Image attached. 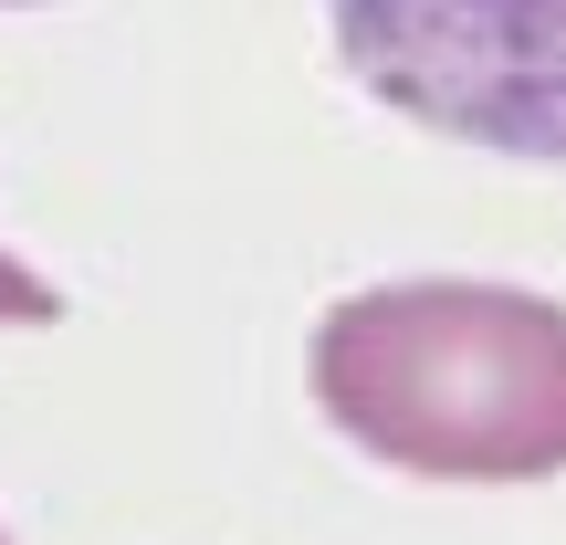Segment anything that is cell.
Returning <instances> with one entry per match:
<instances>
[{
    "mask_svg": "<svg viewBox=\"0 0 566 545\" xmlns=\"http://www.w3.org/2000/svg\"><path fill=\"white\" fill-rule=\"evenodd\" d=\"M315 409L420 483L566 472V304L514 283H378L315 325Z\"/></svg>",
    "mask_w": 566,
    "mask_h": 545,
    "instance_id": "obj_1",
    "label": "cell"
},
{
    "mask_svg": "<svg viewBox=\"0 0 566 545\" xmlns=\"http://www.w3.org/2000/svg\"><path fill=\"white\" fill-rule=\"evenodd\" d=\"M325 32L388 116L566 168V0H325Z\"/></svg>",
    "mask_w": 566,
    "mask_h": 545,
    "instance_id": "obj_2",
    "label": "cell"
},
{
    "mask_svg": "<svg viewBox=\"0 0 566 545\" xmlns=\"http://www.w3.org/2000/svg\"><path fill=\"white\" fill-rule=\"evenodd\" d=\"M53 315H63V294H53L32 263H11V252H0V325H53ZM0 545H11V535H0Z\"/></svg>",
    "mask_w": 566,
    "mask_h": 545,
    "instance_id": "obj_3",
    "label": "cell"
},
{
    "mask_svg": "<svg viewBox=\"0 0 566 545\" xmlns=\"http://www.w3.org/2000/svg\"><path fill=\"white\" fill-rule=\"evenodd\" d=\"M0 11H42V0H0Z\"/></svg>",
    "mask_w": 566,
    "mask_h": 545,
    "instance_id": "obj_4",
    "label": "cell"
}]
</instances>
